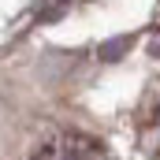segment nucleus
Instances as JSON below:
<instances>
[{
	"instance_id": "nucleus-1",
	"label": "nucleus",
	"mask_w": 160,
	"mask_h": 160,
	"mask_svg": "<svg viewBox=\"0 0 160 160\" xmlns=\"http://www.w3.org/2000/svg\"><path fill=\"white\" fill-rule=\"evenodd\" d=\"M30 160H108V153L97 138L82 130H52L34 145Z\"/></svg>"
},
{
	"instance_id": "nucleus-2",
	"label": "nucleus",
	"mask_w": 160,
	"mask_h": 160,
	"mask_svg": "<svg viewBox=\"0 0 160 160\" xmlns=\"http://www.w3.org/2000/svg\"><path fill=\"white\" fill-rule=\"evenodd\" d=\"M142 149H145L153 160H160V104L149 112V119H145V127H142Z\"/></svg>"
}]
</instances>
